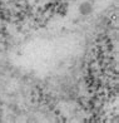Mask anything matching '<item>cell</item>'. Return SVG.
Segmentation results:
<instances>
[{
  "instance_id": "6da1fadb",
  "label": "cell",
  "mask_w": 119,
  "mask_h": 123,
  "mask_svg": "<svg viewBox=\"0 0 119 123\" xmlns=\"http://www.w3.org/2000/svg\"><path fill=\"white\" fill-rule=\"evenodd\" d=\"M93 12V5L88 3V1H84L80 5H79V13L83 14V15H89V14H92Z\"/></svg>"
}]
</instances>
